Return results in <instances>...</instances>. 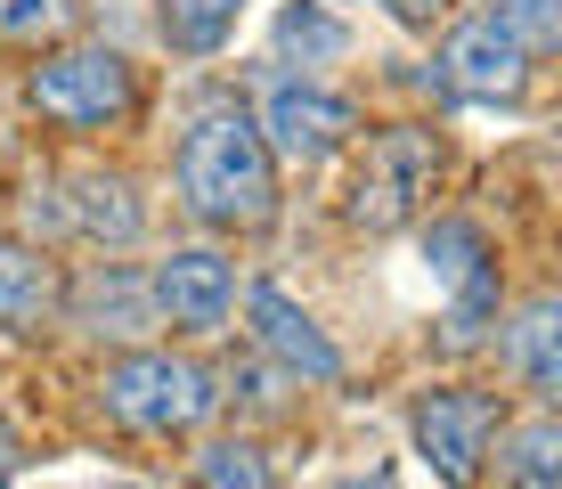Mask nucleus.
I'll return each mask as SVG.
<instances>
[{
	"label": "nucleus",
	"mask_w": 562,
	"mask_h": 489,
	"mask_svg": "<svg viewBox=\"0 0 562 489\" xmlns=\"http://www.w3.org/2000/svg\"><path fill=\"white\" fill-rule=\"evenodd\" d=\"M180 204L212 229H261L278 212V164L245 107H204L180 140Z\"/></svg>",
	"instance_id": "obj_1"
},
{
	"label": "nucleus",
	"mask_w": 562,
	"mask_h": 489,
	"mask_svg": "<svg viewBox=\"0 0 562 489\" xmlns=\"http://www.w3.org/2000/svg\"><path fill=\"white\" fill-rule=\"evenodd\" d=\"M106 408L131 424V433H188V424H204L212 408H221V391L196 359H171V351H131V359L106 367Z\"/></svg>",
	"instance_id": "obj_2"
},
{
	"label": "nucleus",
	"mask_w": 562,
	"mask_h": 489,
	"mask_svg": "<svg viewBox=\"0 0 562 489\" xmlns=\"http://www.w3.org/2000/svg\"><path fill=\"white\" fill-rule=\"evenodd\" d=\"M432 171H440L432 131L392 123V131H375V140H367L359 171H351V196H342V212H351L367 237H392V229L416 221L424 196H432Z\"/></svg>",
	"instance_id": "obj_3"
},
{
	"label": "nucleus",
	"mask_w": 562,
	"mask_h": 489,
	"mask_svg": "<svg viewBox=\"0 0 562 489\" xmlns=\"http://www.w3.org/2000/svg\"><path fill=\"white\" fill-rule=\"evenodd\" d=\"M424 262H432V278L449 286V351H473L481 335H490V319H497V262H490V237H481L473 221H432Z\"/></svg>",
	"instance_id": "obj_4"
},
{
	"label": "nucleus",
	"mask_w": 562,
	"mask_h": 489,
	"mask_svg": "<svg viewBox=\"0 0 562 489\" xmlns=\"http://www.w3.org/2000/svg\"><path fill=\"white\" fill-rule=\"evenodd\" d=\"M432 74H440V90L449 98H521V82H530V49L514 42V25L497 9H481V16H464V25L440 42L432 57Z\"/></svg>",
	"instance_id": "obj_5"
},
{
	"label": "nucleus",
	"mask_w": 562,
	"mask_h": 489,
	"mask_svg": "<svg viewBox=\"0 0 562 489\" xmlns=\"http://www.w3.org/2000/svg\"><path fill=\"white\" fill-rule=\"evenodd\" d=\"M33 107L49 123H74V131H99L114 114H131V66L114 49H66L49 66H33Z\"/></svg>",
	"instance_id": "obj_6"
},
{
	"label": "nucleus",
	"mask_w": 562,
	"mask_h": 489,
	"mask_svg": "<svg viewBox=\"0 0 562 489\" xmlns=\"http://www.w3.org/2000/svg\"><path fill=\"white\" fill-rule=\"evenodd\" d=\"M254 131L269 140V155H285V164H326V155L359 131V107L342 90H318V82H269Z\"/></svg>",
	"instance_id": "obj_7"
},
{
	"label": "nucleus",
	"mask_w": 562,
	"mask_h": 489,
	"mask_svg": "<svg viewBox=\"0 0 562 489\" xmlns=\"http://www.w3.org/2000/svg\"><path fill=\"white\" fill-rule=\"evenodd\" d=\"M408 424H416V448L432 457V474L449 489H473L481 481V448H490V433H497V400H490V391L440 384V391H424V400H416Z\"/></svg>",
	"instance_id": "obj_8"
},
{
	"label": "nucleus",
	"mask_w": 562,
	"mask_h": 489,
	"mask_svg": "<svg viewBox=\"0 0 562 489\" xmlns=\"http://www.w3.org/2000/svg\"><path fill=\"white\" fill-rule=\"evenodd\" d=\"M147 302L164 310L171 326H188V335H221V326H228V302H237V278H228V262H221L212 245H180L171 262H155Z\"/></svg>",
	"instance_id": "obj_9"
},
{
	"label": "nucleus",
	"mask_w": 562,
	"mask_h": 489,
	"mask_svg": "<svg viewBox=\"0 0 562 489\" xmlns=\"http://www.w3.org/2000/svg\"><path fill=\"white\" fill-rule=\"evenodd\" d=\"M254 343L269 359L285 367V376H310V384H335L342 376V351L310 326V310H294L278 286H254Z\"/></svg>",
	"instance_id": "obj_10"
},
{
	"label": "nucleus",
	"mask_w": 562,
	"mask_h": 489,
	"mask_svg": "<svg viewBox=\"0 0 562 489\" xmlns=\"http://www.w3.org/2000/svg\"><path fill=\"white\" fill-rule=\"evenodd\" d=\"M506 359H514V376L530 384L538 400H554V391H562V302H554V293L521 302V319L506 335Z\"/></svg>",
	"instance_id": "obj_11"
},
{
	"label": "nucleus",
	"mask_w": 562,
	"mask_h": 489,
	"mask_svg": "<svg viewBox=\"0 0 562 489\" xmlns=\"http://www.w3.org/2000/svg\"><path fill=\"white\" fill-rule=\"evenodd\" d=\"M57 310V269L25 245H0V335H42Z\"/></svg>",
	"instance_id": "obj_12"
},
{
	"label": "nucleus",
	"mask_w": 562,
	"mask_h": 489,
	"mask_svg": "<svg viewBox=\"0 0 562 489\" xmlns=\"http://www.w3.org/2000/svg\"><path fill=\"white\" fill-rule=\"evenodd\" d=\"M66 229L90 237V245H131L139 237V196H131V180L82 171V180H74V204H66Z\"/></svg>",
	"instance_id": "obj_13"
},
{
	"label": "nucleus",
	"mask_w": 562,
	"mask_h": 489,
	"mask_svg": "<svg viewBox=\"0 0 562 489\" xmlns=\"http://www.w3.org/2000/svg\"><path fill=\"white\" fill-rule=\"evenodd\" d=\"M237 16H245V0H164V42L180 57H212L237 33Z\"/></svg>",
	"instance_id": "obj_14"
},
{
	"label": "nucleus",
	"mask_w": 562,
	"mask_h": 489,
	"mask_svg": "<svg viewBox=\"0 0 562 489\" xmlns=\"http://www.w3.org/2000/svg\"><path fill=\"white\" fill-rule=\"evenodd\" d=\"M506 481L514 489H554L562 481V424L554 416H530L506 433Z\"/></svg>",
	"instance_id": "obj_15"
},
{
	"label": "nucleus",
	"mask_w": 562,
	"mask_h": 489,
	"mask_svg": "<svg viewBox=\"0 0 562 489\" xmlns=\"http://www.w3.org/2000/svg\"><path fill=\"white\" fill-rule=\"evenodd\" d=\"M147 286L139 278H123V269H99V278L82 286V319L99 326V335H139L147 326Z\"/></svg>",
	"instance_id": "obj_16"
},
{
	"label": "nucleus",
	"mask_w": 562,
	"mask_h": 489,
	"mask_svg": "<svg viewBox=\"0 0 562 489\" xmlns=\"http://www.w3.org/2000/svg\"><path fill=\"white\" fill-rule=\"evenodd\" d=\"M278 49L302 57V66H326V57L351 49V33H342V16H326L318 0H294V9L278 16Z\"/></svg>",
	"instance_id": "obj_17"
},
{
	"label": "nucleus",
	"mask_w": 562,
	"mask_h": 489,
	"mask_svg": "<svg viewBox=\"0 0 562 489\" xmlns=\"http://www.w3.org/2000/svg\"><path fill=\"white\" fill-rule=\"evenodd\" d=\"M196 489H278V481H269L261 448L221 441V448H204V457H196Z\"/></svg>",
	"instance_id": "obj_18"
},
{
	"label": "nucleus",
	"mask_w": 562,
	"mask_h": 489,
	"mask_svg": "<svg viewBox=\"0 0 562 489\" xmlns=\"http://www.w3.org/2000/svg\"><path fill=\"white\" fill-rule=\"evenodd\" d=\"M74 0H0V42H49L66 33Z\"/></svg>",
	"instance_id": "obj_19"
},
{
	"label": "nucleus",
	"mask_w": 562,
	"mask_h": 489,
	"mask_svg": "<svg viewBox=\"0 0 562 489\" xmlns=\"http://www.w3.org/2000/svg\"><path fill=\"white\" fill-rule=\"evenodd\" d=\"M497 16L514 25V42L530 49V57H547L562 42V16H554V0H497Z\"/></svg>",
	"instance_id": "obj_20"
},
{
	"label": "nucleus",
	"mask_w": 562,
	"mask_h": 489,
	"mask_svg": "<svg viewBox=\"0 0 562 489\" xmlns=\"http://www.w3.org/2000/svg\"><path fill=\"white\" fill-rule=\"evenodd\" d=\"M9 474H16V433H9V416H0V489H9Z\"/></svg>",
	"instance_id": "obj_21"
}]
</instances>
